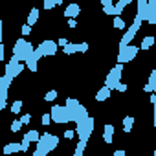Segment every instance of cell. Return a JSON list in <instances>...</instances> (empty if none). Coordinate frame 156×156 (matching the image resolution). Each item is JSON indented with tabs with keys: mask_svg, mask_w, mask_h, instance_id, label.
Wrapping results in <instances>:
<instances>
[{
	"mask_svg": "<svg viewBox=\"0 0 156 156\" xmlns=\"http://www.w3.org/2000/svg\"><path fill=\"white\" fill-rule=\"evenodd\" d=\"M121 75H123V64H116V66L110 70V73L105 77V87H107L108 90H114L116 85L121 81Z\"/></svg>",
	"mask_w": 156,
	"mask_h": 156,
	"instance_id": "1",
	"label": "cell"
},
{
	"mask_svg": "<svg viewBox=\"0 0 156 156\" xmlns=\"http://www.w3.org/2000/svg\"><path fill=\"white\" fill-rule=\"evenodd\" d=\"M138 51H140V48H138V46H134V44H129L125 51H119V53H118V64L130 62V61L136 57V53H138Z\"/></svg>",
	"mask_w": 156,
	"mask_h": 156,
	"instance_id": "2",
	"label": "cell"
},
{
	"mask_svg": "<svg viewBox=\"0 0 156 156\" xmlns=\"http://www.w3.org/2000/svg\"><path fill=\"white\" fill-rule=\"evenodd\" d=\"M39 48L42 50L44 57H53V55L57 53V44H55L53 41H42V42L39 44Z\"/></svg>",
	"mask_w": 156,
	"mask_h": 156,
	"instance_id": "3",
	"label": "cell"
},
{
	"mask_svg": "<svg viewBox=\"0 0 156 156\" xmlns=\"http://www.w3.org/2000/svg\"><path fill=\"white\" fill-rule=\"evenodd\" d=\"M79 13H81L79 4H68L66 9H64V17H66V19H75Z\"/></svg>",
	"mask_w": 156,
	"mask_h": 156,
	"instance_id": "4",
	"label": "cell"
},
{
	"mask_svg": "<svg viewBox=\"0 0 156 156\" xmlns=\"http://www.w3.org/2000/svg\"><path fill=\"white\" fill-rule=\"evenodd\" d=\"M110 94H112V90H108L107 87H101V88L98 90V94H96V101H98V103H103V101H107V99L110 98Z\"/></svg>",
	"mask_w": 156,
	"mask_h": 156,
	"instance_id": "5",
	"label": "cell"
},
{
	"mask_svg": "<svg viewBox=\"0 0 156 156\" xmlns=\"http://www.w3.org/2000/svg\"><path fill=\"white\" fill-rule=\"evenodd\" d=\"M59 141H61V140H59V136L50 132V134H48V145H46V149L51 152L53 149H57V147H59Z\"/></svg>",
	"mask_w": 156,
	"mask_h": 156,
	"instance_id": "6",
	"label": "cell"
},
{
	"mask_svg": "<svg viewBox=\"0 0 156 156\" xmlns=\"http://www.w3.org/2000/svg\"><path fill=\"white\" fill-rule=\"evenodd\" d=\"M130 4V0H119V2L114 4V17H121V11Z\"/></svg>",
	"mask_w": 156,
	"mask_h": 156,
	"instance_id": "7",
	"label": "cell"
},
{
	"mask_svg": "<svg viewBox=\"0 0 156 156\" xmlns=\"http://www.w3.org/2000/svg\"><path fill=\"white\" fill-rule=\"evenodd\" d=\"M4 154H13V152H22V147L20 143H8L4 149H2Z\"/></svg>",
	"mask_w": 156,
	"mask_h": 156,
	"instance_id": "8",
	"label": "cell"
},
{
	"mask_svg": "<svg viewBox=\"0 0 156 156\" xmlns=\"http://www.w3.org/2000/svg\"><path fill=\"white\" fill-rule=\"evenodd\" d=\"M37 22H39V9H37V8H33V9L30 11V15H28V20H26V24L31 28V26H33V24H37Z\"/></svg>",
	"mask_w": 156,
	"mask_h": 156,
	"instance_id": "9",
	"label": "cell"
},
{
	"mask_svg": "<svg viewBox=\"0 0 156 156\" xmlns=\"http://www.w3.org/2000/svg\"><path fill=\"white\" fill-rule=\"evenodd\" d=\"M24 46H26V41H24V39H19V41L15 42V46H13V57H19V55L22 53Z\"/></svg>",
	"mask_w": 156,
	"mask_h": 156,
	"instance_id": "10",
	"label": "cell"
},
{
	"mask_svg": "<svg viewBox=\"0 0 156 156\" xmlns=\"http://www.w3.org/2000/svg\"><path fill=\"white\" fill-rule=\"evenodd\" d=\"M24 64H26V68H28L31 73H35V72H37V68H39V62L33 59V55H31L30 59H26V61H24Z\"/></svg>",
	"mask_w": 156,
	"mask_h": 156,
	"instance_id": "11",
	"label": "cell"
},
{
	"mask_svg": "<svg viewBox=\"0 0 156 156\" xmlns=\"http://www.w3.org/2000/svg\"><path fill=\"white\" fill-rule=\"evenodd\" d=\"M24 138H26L30 143H31V141H35V143H37V141H39V138H41V132H39V130H30V132H24Z\"/></svg>",
	"mask_w": 156,
	"mask_h": 156,
	"instance_id": "12",
	"label": "cell"
},
{
	"mask_svg": "<svg viewBox=\"0 0 156 156\" xmlns=\"http://www.w3.org/2000/svg\"><path fill=\"white\" fill-rule=\"evenodd\" d=\"M152 44H154V37H152V35H147V37L141 41V44H140L138 48H141V50H149Z\"/></svg>",
	"mask_w": 156,
	"mask_h": 156,
	"instance_id": "13",
	"label": "cell"
},
{
	"mask_svg": "<svg viewBox=\"0 0 156 156\" xmlns=\"http://www.w3.org/2000/svg\"><path fill=\"white\" fill-rule=\"evenodd\" d=\"M132 127H134V118H132V116L123 118V130H125V132H130Z\"/></svg>",
	"mask_w": 156,
	"mask_h": 156,
	"instance_id": "14",
	"label": "cell"
},
{
	"mask_svg": "<svg viewBox=\"0 0 156 156\" xmlns=\"http://www.w3.org/2000/svg\"><path fill=\"white\" fill-rule=\"evenodd\" d=\"M79 105H81V103L77 101L75 98H68V99H66V105H64V108H66V110H75V108L79 107Z\"/></svg>",
	"mask_w": 156,
	"mask_h": 156,
	"instance_id": "15",
	"label": "cell"
},
{
	"mask_svg": "<svg viewBox=\"0 0 156 156\" xmlns=\"http://www.w3.org/2000/svg\"><path fill=\"white\" fill-rule=\"evenodd\" d=\"M87 141H79L75 145V151H73V156H83V152H85V149H87Z\"/></svg>",
	"mask_w": 156,
	"mask_h": 156,
	"instance_id": "16",
	"label": "cell"
},
{
	"mask_svg": "<svg viewBox=\"0 0 156 156\" xmlns=\"http://www.w3.org/2000/svg\"><path fill=\"white\" fill-rule=\"evenodd\" d=\"M125 20L121 19V17H114V20H112V28L114 30H125Z\"/></svg>",
	"mask_w": 156,
	"mask_h": 156,
	"instance_id": "17",
	"label": "cell"
},
{
	"mask_svg": "<svg viewBox=\"0 0 156 156\" xmlns=\"http://www.w3.org/2000/svg\"><path fill=\"white\" fill-rule=\"evenodd\" d=\"M57 96H59V92H57L55 88H51V90H48V92L44 94V101L51 103V101H55V99H57Z\"/></svg>",
	"mask_w": 156,
	"mask_h": 156,
	"instance_id": "18",
	"label": "cell"
},
{
	"mask_svg": "<svg viewBox=\"0 0 156 156\" xmlns=\"http://www.w3.org/2000/svg\"><path fill=\"white\" fill-rule=\"evenodd\" d=\"M22 107H24V101H20V99H17V101H13V105H11V114H19L20 110H22Z\"/></svg>",
	"mask_w": 156,
	"mask_h": 156,
	"instance_id": "19",
	"label": "cell"
},
{
	"mask_svg": "<svg viewBox=\"0 0 156 156\" xmlns=\"http://www.w3.org/2000/svg\"><path fill=\"white\" fill-rule=\"evenodd\" d=\"M9 130H11V132H20V130H22V123H20L19 119H13L11 125H9Z\"/></svg>",
	"mask_w": 156,
	"mask_h": 156,
	"instance_id": "20",
	"label": "cell"
},
{
	"mask_svg": "<svg viewBox=\"0 0 156 156\" xmlns=\"http://www.w3.org/2000/svg\"><path fill=\"white\" fill-rule=\"evenodd\" d=\"M62 51H64L66 55H73V53H75V44H73V42H68V44L62 48Z\"/></svg>",
	"mask_w": 156,
	"mask_h": 156,
	"instance_id": "21",
	"label": "cell"
},
{
	"mask_svg": "<svg viewBox=\"0 0 156 156\" xmlns=\"http://www.w3.org/2000/svg\"><path fill=\"white\" fill-rule=\"evenodd\" d=\"M88 48H90V46H88L87 42H79V44H75V53H77V51H83V53H85V51H88Z\"/></svg>",
	"mask_w": 156,
	"mask_h": 156,
	"instance_id": "22",
	"label": "cell"
},
{
	"mask_svg": "<svg viewBox=\"0 0 156 156\" xmlns=\"http://www.w3.org/2000/svg\"><path fill=\"white\" fill-rule=\"evenodd\" d=\"M19 121H20L22 125H30V123H31V114H22V116L19 118Z\"/></svg>",
	"mask_w": 156,
	"mask_h": 156,
	"instance_id": "23",
	"label": "cell"
},
{
	"mask_svg": "<svg viewBox=\"0 0 156 156\" xmlns=\"http://www.w3.org/2000/svg\"><path fill=\"white\" fill-rule=\"evenodd\" d=\"M147 85H151L152 88H156V72H154V70H152L151 75H149V83H147Z\"/></svg>",
	"mask_w": 156,
	"mask_h": 156,
	"instance_id": "24",
	"label": "cell"
},
{
	"mask_svg": "<svg viewBox=\"0 0 156 156\" xmlns=\"http://www.w3.org/2000/svg\"><path fill=\"white\" fill-rule=\"evenodd\" d=\"M103 130H105V134H110V136H114V125H110V123H105Z\"/></svg>",
	"mask_w": 156,
	"mask_h": 156,
	"instance_id": "25",
	"label": "cell"
},
{
	"mask_svg": "<svg viewBox=\"0 0 156 156\" xmlns=\"http://www.w3.org/2000/svg\"><path fill=\"white\" fill-rule=\"evenodd\" d=\"M41 121H42V125H44V127H48V125L51 123V118H50V114H42V119H41Z\"/></svg>",
	"mask_w": 156,
	"mask_h": 156,
	"instance_id": "26",
	"label": "cell"
},
{
	"mask_svg": "<svg viewBox=\"0 0 156 156\" xmlns=\"http://www.w3.org/2000/svg\"><path fill=\"white\" fill-rule=\"evenodd\" d=\"M62 136H64L66 140H72V138L75 136V130H72V129H68V130H64V132H62Z\"/></svg>",
	"mask_w": 156,
	"mask_h": 156,
	"instance_id": "27",
	"label": "cell"
},
{
	"mask_svg": "<svg viewBox=\"0 0 156 156\" xmlns=\"http://www.w3.org/2000/svg\"><path fill=\"white\" fill-rule=\"evenodd\" d=\"M20 31H22V35L26 37V35H30V33H31V28H30L28 24H22V28H20Z\"/></svg>",
	"mask_w": 156,
	"mask_h": 156,
	"instance_id": "28",
	"label": "cell"
},
{
	"mask_svg": "<svg viewBox=\"0 0 156 156\" xmlns=\"http://www.w3.org/2000/svg\"><path fill=\"white\" fill-rule=\"evenodd\" d=\"M20 147H22V152H26V151L30 149V141H28L26 138H22V141H20Z\"/></svg>",
	"mask_w": 156,
	"mask_h": 156,
	"instance_id": "29",
	"label": "cell"
},
{
	"mask_svg": "<svg viewBox=\"0 0 156 156\" xmlns=\"http://www.w3.org/2000/svg\"><path fill=\"white\" fill-rule=\"evenodd\" d=\"M55 8V0H46L44 2V9H53Z\"/></svg>",
	"mask_w": 156,
	"mask_h": 156,
	"instance_id": "30",
	"label": "cell"
},
{
	"mask_svg": "<svg viewBox=\"0 0 156 156\" xmlns=\"http://www.w3.org/2000/svg\"><path fill=\"white\" fill-rule=\"evenodd\" d=\"M127 88H129V87H127V85H123V83H118V85H116V88H114V90H118V92H127Z\"/></svg>",
	"mask_w": 156,
	"mask_h": 156,
	"instance_id": "31",
	"label": "cell"
},
{
	"mask_svg": "<svg viewBox=\"0 0 156 156\" xmlns=\"http://www.w3.org/2000/svg\"><path fill=\"white\" fill-rule=\"evenodd\" d=\"M68 28L70 30H75L77 28V20L75 19H68Z\"/></svg>",
	"mask_w": 156,
	"mask_h": 156,
	"instance_id": "32",
	"label": "cell"
},
{
	"mask_svg": "<svg viewBox=\"0 0 156 156\" xmlns=\"http://www.w3.org/2000/svg\"><path fill=\"white\" fill-rule=\"evenodd\" d=\"M55 44H57V46H62V48H64V46L68 44V39H64V37H61V39H59V41H57Z\"/></svg>",
	"mask_w": 156,
	"mask_h": 156,
	"instance_id": "33",
	"label": "cell"
},
{
	"mask_svg": "<svg viewBox=\"0 0 156 156\" xmlns=\"http://www.w3.org/2000/svg\"><path fill=\"white\" fill-rule=\"evenodd\" d=\"M103 13H105V15H114V6H110V8H103Z\"/></svg>",
	"mask_w": 156,
	"mask_h": 156,
	"instance_id": "34",
	"label": "cell"
},
{
	"mask_svg": "<svg viewBox=\"0 0 156 156\" xmlns=\"http://www.w3.org/2000/svg\"><path fill=\"white\" fill-rule=\"evenodd\" d=\"M101 4H103V8H110V6H114L112 0H101Z\"/></svg>",
	"mask_w": 156,
	"mask_h": 156,
	"instance_id": "35",
	"label": "cell"
},
{
	"mask_svg": "<svg viewBox=\"0 0 156 156\" xmlns=\"http://www.w3.org/2000/svg\"><path fill=\"white\" fill-rule=\"evenodd\" d=\"M127 152H125V149H118V151H114V156H125Z\"/></svg>",
	"mask_w": 156,
	"mask_h": 156,
	"instance_id": "36",
	"label": "cell"
},
{
	"mask_svg": "<svg viewBox=\"0 0 156 156\" xmlns=\"http://www.w3.org/2000/svg\"><path fill=\"white\" fill-rule=\"evenodd\" d=\"M4 61V44H0V62Z\"/></svg>",
	"mask_w": 156,
	"mask_h": 156,
	"instance_id": "37",
	"label": "cell"
},
{
	"mask_svg": "<svg viewBox=\"0 0 156 156\" xmlns=\"http://www.w3.org/2000/svg\"><path fill=\"white\" fill-rule=\"evenodd\" d=\"M0 44H2V20H0Z\"/></svg>",
	"mask_w": 156,
	"mask_h": 156,
	"instance_id": "38",
	"label": "cell"
},
{
	"mask_svg": "<svg viewBox=\"0 0 156 156\" xmlns=\"http://www.w3.org/2000/svg\"><path fill=\"white\" fill-rule=\"evenodd\" d=\"M13 156H15V154H13Z\"/></svg>",
	"mask_w": 156,
	"mask_h": 156,
	"instance_id": "39",
	"label": "cell"
}]
</instances>
